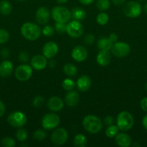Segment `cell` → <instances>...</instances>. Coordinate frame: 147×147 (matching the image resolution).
Returning <instances> with one entry per match:
<instances>
[{"instance_id": "cell-27", "label": "cell", "mask_w": 147, "mask_h": 147, "mask_svg": "<svg viewBox=\"0 0 147 147\" xmlns=\"http://www.w3.org/2000/svg\"><path fill=\"white\" fill-rule=\"evenodd\" d=\"M118 131H119V129L117 126V125L112 124L107 127V129H105V134L107 137L112 139V138L116 136V135L118 134Z\"/></svg>"}, {"instance_id": "cell-40", "label": "cell", "mask_w": 147, "mask_h": 147, "mask_svg": "<svg viewBox=\"0 0 147 147\" xmlns=\"http://www.w3.org/2000/svg\"><path fill=\"white\" fill-rule=\"evenodd\" d=\"M103 123L104 124L106 125L107 126L114 124V118L111 116H105V119H104Z\"/></svg>"}, {"instance_id": "cell-18", "label": "cell", "mask_w": 147, "mask_h": 147, "mask_svg": "<svg viewBox=\"0 0 147 147\" xmlns=\"http://www.w3.org/2000/svg\"><path fill=\"white\" fill-rule=\"evenodd\" d=\"M112 56L109 50H99L96 57V61L99 65L106 67L110 63Z\"/></svg>"}, {"instance_id": "cell-36", "label": "cell", "mask_w": 147, "mask_h": 147, "mask_svg": "<svg viewBox=\"0 0 147 147\" xmlns=\"http://www.w3.org/2000/svg\"><path fill=\"white\" fill-rule=\"evenodd\" d=\"M45 104V98L43 96H36L33 100V105L35 108H41Z\"/></svg>"}, {"instance_id": "cell-44", "label": "cell", "mask_w": 147, "mask_h": 147, "mask_svg": "<svg viewBox=\"0 0 147 147\" xmlns=\"http://www.w3.org/2000/svg\"><path fill=\"white\" fill-rule=\"evenodd\" d=\"M112 3L115 6H120L122 5L125 3L126 0H111Z\"/></svg>"}, {"instance_id": "cell-10", "label": "cell", "mask_w": 147, "mask_h": 147, "mask_svg": "<svg viewBox=\"0 0 147 147\" xmlns=\"http://www.w3.org/2000/svg\"><path fill=\"white\" fill-rule=\"evenodd\" d=\"M69 139V134L64 128H56L52 132L50 139L56 146H62L66 143Z\"/></svg>"}, {"instance_id": "cell-43", "label": "cell", "mask_w": 147, "mask_h": 147, "mask_svg": "<svg viewBox=\"0 0 147 147\" xmlns=\"http://www.w3.org/2000/svg\"><path fill=\"white\" fill-rule=\"evenodd\" d=\"M5 111H6L5 105H4V103L0 100V117L3 116V115H4V113H5Z\"/></svg>"}, {"instance_id": "cell-45", "label": "cell", "mask_w": 147, "mask_h": 147, "mask_svg": "<svg viewBox=\"0 0 147 147\" xmlns=\"http://www.w3.org/2000/svg\"><path fill=\"white\" fill-rule=\"evenodd\" d=\"M79 2L81 4H84V5H89V4H92L95 1V0H79Z\"/></svg>"}, {"instance_id": "cell-25", "label": "cell", "mask_w": 147, "mask_h": 147, "mask_svg": "<svg viewBox=\"0 0 147 147\" xmlns=\"http://www.w3.org/2000/svg\"><path fill=\"white\" fill-rule=\"evenodd\" d=\"M73 144L76 147H85L87 144V139L83 134H77L74 138Z\"/></svg>"}, {"instance_id": "cell-6", "label": "cell", "mask_w": 147, "mask_h": 147, "mask_svg": "<svg viewBox=\"0 0 147 147\" xmlns=\"http://www.w3.org/2000/svg\"><path fill=\"white\" fill-rule=\"evenodd\" d=\"M27 117L24 113L16 111L10 113L7 117V122L10 126L14 128H22L27 123Z\"/></svg>"}, {"instance_id": "cell-49", "label": "cell", "mask_w": 147, "mask_h": 147, "mask_svg": "<svg viewBox=\"0 0 147 147\" xmlns=\"http://www.w3.org/2000/svg\"><path fill=\"white\" fill-rule=\"evenodd\" d=\"M56 1L59 4H65V3L67 2L68 0H56Z\"/></svg>"}, {"instance_id": "cell-12", "label": "cell", "mask_w": 147, "mask_h": 147, "mask_svg": "<svg viewBox=\"0 0 147 147\" xmlns=\"http://www.w3.org/2000/svg\"><path fill=\"white\" fill-rule=\"evenodd\" d=\"M50 11L47 7H40L35 11V20L39 24L46 25L50 18Z\"/></svg>"}, {"instance_id": "cell-2", "label": "cell", "mask_w": 147, "mask_h": 147, "mask_svg": "<svg viewBox=\"0 0 147 147\" xmlns=\"http://www.w3.org/2000/svg\"><path fill=\"white\" fill-rule=\"evenodd\" d=\"M82 126L86 131L95 134L102 130V121L99 117L95 115H87L83 119Z\"/></svg>"}, {"instance_id": "cell-53", "label": "cell", "mask_w": 147, "mask_h": 147, "mask_svg": "<svg viewBox=\"0 0 147 147\" xmlns=\"http://www.w3.org/2000/svg\"><path fill=\"white\" fill-rule=\"evenodd\" d=\"M17 1H25V0H17Z\"/></svg>"}, {"instance_id": "cell-46", "label": "cell", "mask_w": 147, "mask_h": 147, "mask_svg": "<svg viewBox=\"0 0 147 147\" xmlns=\"http://www.w3.org/2000/svg\"><path fill=\"white\" fill-rule=\"evenodd\" d=\"M48 65L49 66L50 68H54L56 65V63L54 60H51L50 59V61H48Z\"/></svg>"}, {"instance_id": "cell-38", "label": "cell", "mask_w": 147, "mask_h": 147, "mask_svg": "<svg viewBox=\"0 0 147 147\" xmlns=\"http://www.w3.org/2000/svg\"><path fill=\"white\" fill-rule=\"evenodd\" d=\"M95 36L92 34H86L83 38L84 43L86 45H92L95 42Z\"/></svg>"}, {"instance_id": "cell-29", "label": "cell", "mask_w": 147, "mask_h": 147, "mask_svg": "<svg viewBox=\"0 0 147 147\" xmlns=\"http://www.w3.org/2000/svg\"><path fill=\"white\" fill-rule=\"evenodd\" d=\"M96 7L99 11H105L110 7V0H97Z\"/></svg>"}, {"instance_id": "cell-16", "label": "cell", "mask_w": 147, "mask_h": 147, "mask_svg": "<svg viewBox=\"0 0 147 147\" xmlns=\"http://www.w3.org/2000/svg\"><path fill=\"white\" fill-rule=\"evenodd\" d=\"M64 106V101L59 96H52L47 100L48 109L52 112H58L62 110Z\"/></svg>"}, {"instance_id": "cell-52", "label": "cell", "mask_w": 147, "mask_h": 147, "mask_svg": "<svg viewBox=\"0 0 147 147\" xmlns=\"http://www.w3.org/2000/svg\"><path fill=\"white\" fill-rule=\"evenodd\" d=\"M146 91H147V83H146Z\"/></svg>"}, {"instance_id": "cell-33", "label": "cell", "mask_w": 147, "mask_h": 147, "mask_svg": "<svg viewBox=\"0 0 147 147\" xmlns=\"http://www.w3.org/2000/svg\"><path fill=\"white\" fill-rule=\"evenodd\" d=\"M55 32V28L52 25L46 24L42 30V34L46 37H51Z\"/></svg>"}, {"instance_id": "cell-28", "label": "cell", "mask_w": 147, "mask_h": 147, "mask_svg": "<svg viewBox=\"0 0 147 147\" xmlns=\"http://www.w3.org/2000/svg\"><path fill=\"white\" fill-rule=\"evenodd\" d=\"M110 20V17L108 16V14L106 12H104V11H101L100 13L97 14L96 17V21L99 25H106L108 23Z\"/></svg>"}, {"instance_id": "cell-15", "label": "cell", "mask_w": 147, "mask_h": 147, "mask_svg": "<svg viewBox=\"0 0 147 147\" xmlns=\"http://www.w3.org/2000/svg\"><path fill=\"white\" fill-rule=\"evenodd\" d=\"M88 56V52L84 47L82 45H77L73 48L71 51V57L74 60L78 63H82L84 61Z\"/></svg>"}, {"instance_id": "cell-20", "label": "cell", "mask_w": 147, "mask_h": 147, "mask_svg": "<svg viewBox=\"0 0 147 147\" xmlns=\"http://www.w3.org/2000/svg\"><path fill=\"white\" fill-rule=\"evenodd\" d=\"M115 143L120 147H129L132 144L131 136L125 133H118L115 137Z\"/></svg>"}, {"instance_id": "cell-41", "label": "cell", "mask_w": 147, "mask_h": 147, "mask_svg": "<svg viewBox=\"0 0 147 147\" xmlns=\"http://www.w3.org/2000/svg\"><path fill=\"white\" fill-rule=\"evenodd\" d=\"M140 106H141V109L143 111L147 112V97H145L141 99V102H140Z\"/></svg>"}, {"instance_id": "cell-21", "label": "cell", "mask_w": 147, "mask_h": 147, "mask_svg": "<svg viewBox=\"0 0 147 147\" xmlns=\"http://www.w3.org/2000/svg\"><path fill=\"white\" fill-rule=\"evenodd\" d=\"M14 70L13 63L10 60H4L0 63V76L6 78L10 76Z\"/></svg>"}, {"instance_id": "cell-17", "label": "cell", "mask_w": 147, "mask_h": 147, "mask_svg": "<svg viewBox=\"0 0 147 147\" xmlns=\"http://www.w3.org/2000/svg\"><path fill=\"white\" fill-rule=\"evenodd\" d=\"M76 86L79 91L86 92L90 89L92 86V80L88 76L83 75L77 79Z\"/></svg>"}, {"instance_id": "cell-5", "label": "cell", "mask_w": 147, "mask_h": 147, "mask_svg": "<svg viewBox=\"0 0 147 147\" xmlns=\"http://www.w3.org/2000/svg\"><path fill=\"white\" fill-rule=\"evenodd\" d=\"M60 122L61 119L57 113L54 112L48 113L42 118V127L46 131L54 130L59 126Z\"/></svg>"}, {"instance_id": "cell-51", "label": "cell", "mask_w": 147, "mask_h": 147, "mask_svg": "<svg viewBox=\"0 0 147 147\" xmlns=\"http://www.w3.org/2000/svg\"><path fill=\"white\" fill-rule=\"evenodd\" d=\"M138 2H145L146 0H138Z\"/></svg>"}, {"instance_id": "cell-1", "label": "cell", "mask_w": 147, "mask_h": 147, "mask_svg": "<svg viewBox=\"0 0 147 147\" xmlns=\"http://www.w3.org/2000/svg\"><path fill=\"white\" fill-rule=\"evenodd\" d=\"M20 32L24 39L30 41L37 40L42 34V30L38 24L33 22H25L22 25Z\"/></svg>"}, {"instance_id": "cell-13", "label": "cell", "mask_w": 147, "mask_h": 147, "mask_svg": "<svg viewBox=\"0 0 147 147\" xmlns=\"http://www.w3.org/2000/svg\"><path fill=\"white\" fill-rule=\"evenodd\" d=\"M59 50V46L55 42L49 41L43 45L42 53L47 59H52L57 55Z\"/></svg>"}, {"instance_id": "cell-47", "label": "cell", "mask_w": 147, "mask_h": 147, "mask_svg": "<svg viewBox=\"0 0 147 147\" xmlns=\"http://www.w3.org/2000/svg\"><path fill=\"white\" fill-rule=\"evenodd\" d=\"M142 125L144 126V129L147 131V114H146L145 116H144L142 119Z\"/></svg>"}, {"instance_id": "cell-48", "label": "cell", "mask_w": 147, "mask_h": 147, "mask_svg": "<svg viewBox=\"0 0 147 147\" xmlns=\"http://www.w3.org/2000/svg\"><path fill=\"white\" fill-rule=\"evenodd\" d=\"M1 54L3 57H8L9 55V51L7 49H3L2 51L1 52Z\"/></svg>"}, {"instance_id": "cell-9", "label": "cell", "mask_w": 147, "mask_h": 147, "mask_svg": "<svg viewBox=\"0 0 147 147\" xmlns=\"http://www.w3.org/2000/svg\"><path fill=\"white\" fill-rule=\"evenodd\" d=\"M131 52V47L125 42H116L110 50L111 54L118 58H122L128 55Z\"/></svg>"}, {"instance_id": "cell-26", "label": "cell", "mask_w": 147, "mask_h": 147, "mask_svg": "<svg viewBox=\"0 0 147 147\" xmlns=\"http://www.w3.org/2000/svg\"><path fill=\"white\" fill-rule=\"evenodd\" d=\"M63 71L64 74L69 77H74L77 74L78 70L75 65L72 64V63H66L63 66Z\"/></svg>"}, {"instance_id": "cell-19", "label": "cell", "mask_w": 147, "mask_h": 147, "mask_svg": "<svg viewBox=\"0 0 147 147\" xmlns=\"http://www.w3.org/2000/svg\"><path fill=\"white\" fill-rule=\"evenodd\" d=\"M79 95L76 90H70L67 91V93L65 95L64 102L69 107H74L79 102Z\"/></svg>"}, {"instance_id": "cell-50", "label": "cell", "mask_w": 147, "mask_h": 147, "mask_svg": "<svg viewBox=\"0 0 147 147\" xmlns=\"http://www.w3.org/2000/svg\"><path fill=\"white\" fill-rule=\"evenodd\" d=\"M144 11H145V13H146V14H147V2L146 3V4H145V5H144Z\"/></svg>"}, {"instance_id": "cell-34", "label": "cell", "mask_w": 147, "mask_h": 147, "mask_svg": "<svg viewBox=\"0 0 147 147\" xmlns=\"http://www.w3.org/2000/svg\"><path fill=\"white\" fill-rule=\"evenodd\" d=\"M1 144L4 147H14L16 145L14 140L11 137H5L2 139L1 141Z\"/></svg>"}, {"instance_id": "cell-39", "label": "cell", "mask_w": 147, "mask_h": 147, "mask_svg": "<svg viewBox=\"0 0 147 147\" xmlns=\"http://www.w3.org/2000/svg\"><path fill=\"white\" fill-rule=\"evenodd\" d=\"M18 58L20 62L26 63L29 61V60H30V55H29L28 53H27V52L25 51H22L20 53V54H19V56H18Z\"/></svg>"}, {"instance_id": "cell-24", "label": "cell", "mask_w": 147, "mask_h": 147, "mask_svg": "<svg viewBox=\"0 0 147 147\" xmlns=\"http://www.w3.org/2000/svg\"><path fill=\"white\" fill-rule=\"evenodd\" d=\"M12 11V6L7 0L0 1V13L4 16L10 15Z\"/></svg>"}, {"instance_id": "cell-37", "label": "cell", "mask_w": 147, "mask_h": 147, "mask_svg": "<svg viewBox=\"0 0 147 147\" xmlns=\"http://www.w3.org/2000/svg\"><path fill=\"white\" fill-rule=\"evenodd\" d=\"M55 31L59 34H63L66 32V24L64 23L56 22L54 25Z\"/></svg>"}, {"instance_id": "cell-23", "label": "cell", "mask_w": 147, "mask_h": 147, "mask_svg": "<svg viewBox=\"0 0 147 147\" xmlns=\"http://www.w3.org/2000/svg\"><path fill=\"white\" fill-rule=\"evenodd\" d=\"M71 14V19L78 21L84 20L86 17V11H85L84 9L79 7H76L72 9Z\"/></svg>"}, {"instance_id": "cell-32", "label": "cell", "mask_w": 147, "mask_h": 147, "mask_svg": "<svg viewBox=\"0 0 147 147\" xmlns=\"http://www.w3.org/2000/svg\"><path fill=\"white\" fill-rule=\"evenodd\" d=\"M27 136H28L27 131L24 129H21L20 128L16 132V138L20 142H23L24 141H26V139H27Z\"/></svg>"}, {"instance_id": "cell-3", "label": "cell", "mask_w": 147, "mask_h": 147, "mask_svg": "<svg viewBox=\"0 0 147 147\" xmlns=\"http://www.w3.org/2000/svg\"><path fill=\"white\" fill-rule=\"evenodd\" d=\"M116 125L119 130L128 131L134 125V119L130 112L122 111L118 113L116 119Z\"/></svg>"}, {"instance_id": "cell-4", "label": "cell", "mask_w": 147, "mask_h": 147, "mask_svg": "<svg viewBox=\"0 0 147 147\" xmlns=\"http://www.w3.org/2000/svg\"><path fill=\"white\" fill-rule=\"evenodd\" d=\"M51 17L56 22L67 24L71 19V11L63 6H56L51 10Z\"/></svg>"}, {"instance_id": "cell-31", "label": "cell", "mask_w": 147, "mask_h": 147, "mask_svg": "<svg viewBox=\"0 0 147 147\" xmlns=\"http://www.w3.org/2000/svg\"><path fill=\"white\" fill-rule=\"evenodd\" d=\"M47 136V134L45 131V129H37L34 131L33 133V137L35 140L39 141V142H41L43 141Z\"/></svg>"}, {"instance_id": "cell-30", "label": "cell", "mask_w": 147, "mask_h": 147, "mask_svg": "<svg viewBox=\"0 0 147 147\" xmlns=\"http://www.w3.org/2000/svg\"><path fill=\"white\" fill-rule=\"evenodd\" d=\"M75 86H76V83L71 78H66L62 82V87L66 91L74 90Z\"/></svg>"}, {"instance_id": "cell-22", "label": "cell", "mask_w": 147, "mask_h": 147, "mask_svg": "<svg viewBox=\"0 0 147 147\" xmlns=\"http://www.w3.org/2000/svg\"><path fill=\"white\" fill-rule=\"evenodd\" d=\"M112 45L113 44L111 42L108 37H105V36L99 37L97 40V45L98 49L99 50H109V51H110Z\"/></svg>"}, {"instance_id": "cell-11", "label": "cell", "mask_w": 147, "mask_h": 147, "mask_svg": "<svg viewBox=\"0 0 147 147\" xmlns=\"http://www.w3.org/2000/svg\"><path fill=\"white\" fill-rule=\"evenodd\" d=\"M16 78L22 82H25L30 80L33 76V67L27 64H22L16 68L14 71Z\"/></svg>"}, {"instance_id": "cell-14", "label": "cell", "mask_w": 147, "mask_h": 147, "mask_svg": "<svg viewBox=\"0 0 147 147\" xmlns=\"http://www.w3.org/2000/svg\"><path fill=\"white\" fill-rule=\"evenodd\" d=\"M48 59L43 55H36L30 60V65L36 70H42L48 65Z\"/></svg>"}, {"instance_id": "cell-42", "label": "cell", "mask_w": 147, "mask_h": 147, "mask_svg": "<svg viewBox=\"0 0 147 147\" xmlns=\"http://www.w3.org/2000/svg\"><path fill=\"white\" fill-rule=\"evenodd\" d=\"M108 38L110 39V40L111 41V42H112V44H114V43H115L116 42H118V34H116V33L112 32V33H111L110 34L109 37H108Z\"/></svg>"}, {"instance_id": "cell-8", "label": "cell", "mask_w": 147, "mask_h": 147, "mask_svg": "<svg viewBox=\"0 0 147 147\" xmlns=\"http://www.w3.org/2000/svg\"><path fill=\"white\" fill-rule=\"evenodd\" d=\"M83 25L78 20H73L66 24V33L73 38H79L84 34Z\"/></svg>"}, {"instance_id": "cell-35", "label": "cell", "mask_w": 147, "mask_h": 147, "mask_svg": "<svg viewBox=\"0 0 147 147\" xmlns=\"http://www.w3.org/2000/svg\"><path fill=\"white\" fill-rule=\"evenodd\" d=\"M10 39V34L8 31L4 29H0V45L4 44Z\"/></svg>"}, {"instance_id": "cell-7", "label": "cell", "mask_w": 147, "mask_h": 147, "mask_svg": "<svg viewBox=\"0 0 147 147\" xmlns=\"http://www.w3.org/2000/svg\"><path fill=\"white\" fill-rule=\"evenodd\" d=\"M122 12L129 18H136L141 15L142 12V7L138 1H128L124 5L122 8Z\"/></svg>"}]
</instances>
